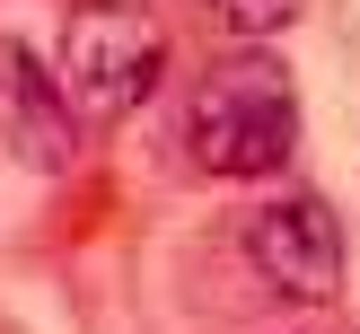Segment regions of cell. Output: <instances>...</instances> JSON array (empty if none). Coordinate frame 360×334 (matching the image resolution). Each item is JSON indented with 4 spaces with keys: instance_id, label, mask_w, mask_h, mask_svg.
<instances>
[{
    "instance_id": "6da1fadb",
    "label": "cell",
    "mask_w": 360,
    "mask_h": 334,
    "mask_svg": "<svg viewBox=\"0 0 360 334\" xmlns=\"http://www.w3.org/2000/svg\"><path fill=\"white\" fill-rule=\"evenodd\" d=\"M299 150V97H290V70L264 62V53H229L220 70L185 88V158L202 176H273L290 167Z\"/></svg>"
},
{
    "instance_id": "7a4b0ae2",
    "label": "cell",
    "mask_w": 360,
    "mask_h": 334,
    "mask_svg": "<svg viewBox=\"0 0 360 334\" xmlns=\"http://www.w3.org/2000/svg\"><path fill=\"white\" fill-rule=\"evenodd\" d=\"M53 70H62V97L79 105V123H123L167 79V27L141 0H79L62 18V62Z\"/></svg>"
},
{
    "instance_id": "3957f363",
    "label": "cell",
    "mask_w": 360,
    "mask_h": 334,
    "mask_svg": "<svg viewBox=\"0 0 360 334\" xmlns=\"http://www.w3.org/2000/svg\"><path fill=\"white\" fill-rule=\"evenodd\" d=\"M246 255H255V273L273 281L281 299H334L343 290V229H334V211L316 203V193H281V203L255 211V229H246Z\"/></svg>"
},
{
    "instance_id": "277c9868",
    "label": "cell",
    "mask_w": 360,
    "mask_h": 334,
    "mask_svg": "<svg viewBox=\"0 0 360 334\" xmlns=\"http://www.w3.org/2000/svg\"><path fill=\"white\" fill-rule=\"evenodd\" d=\"M0 141L27 167H70V141H79V105L62 97V70H44L18 44H0Z\"/></svg>"
},
{
    "instance_id": "5b68a950",
    "label": "cell",
    "mask_w": 360,
    "mask_h": 334,
    "mask_svg": "<svg viewBox=\"0 0 360 334\" xmlns=\"http://www.w3.org/2000/svg\"><path fill=\"white\" fill-rule=\"evenodd\" d=\"M211 9H220L229 35H255V44H264V35H290L308 0H211Z\"/></svg>"
}]
</instances>
